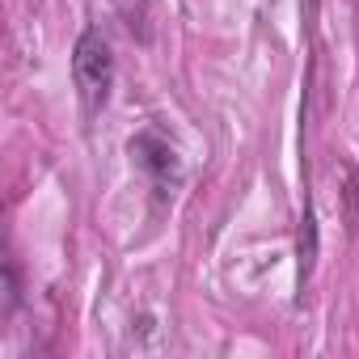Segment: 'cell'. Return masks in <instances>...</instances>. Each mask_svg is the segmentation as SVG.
Segmentation results:
<instances>
[{
	"instance_id": "obj_1",
	"label": "cell",
	"mask_w": 359,
	"mask_h": 359,
	"mask_svg": "<svg viewBox=\"0 0 359 359\" xmlns=\"http://www.w3.org/2000/svg\"><path fill=\"white\" fill-rule=\"evenodd\" d=\"M72 81H76L85 114H97L106 106V97H110V85H114V55H110V43L102 39V30H93V26L76 39Z\"/></svg>"
},
{
	"instance_id": "obj_2",
	"label": "cell",
	"mask_w": 359,
	"mask_h": 359,
	"mask_svg": "<svg viewBox=\"0 0 359 359\" xmlns=\"http://www.w3.org/2000/svg\"><path fill=\"white\" fill-rule=\"evenodd\" d=\"M131 156H135V165L152 177V187L165 195L169 187H177V152L161 140V135H152V131H144L140 140H131Z\"/></svg>"
}]
</instances>
